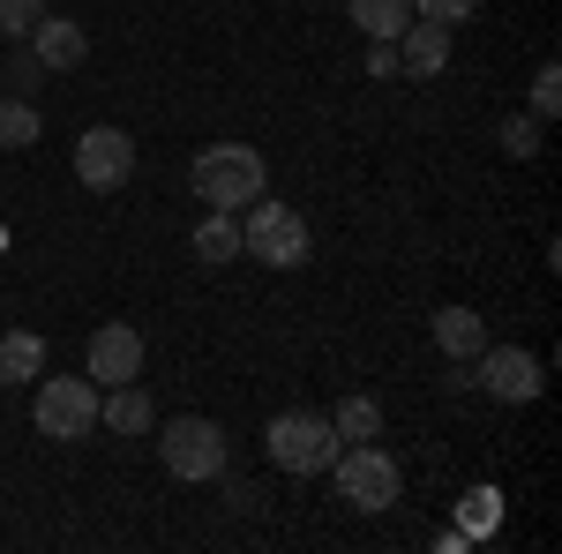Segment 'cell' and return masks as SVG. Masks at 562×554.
<instances>
[{"mask_svg":"<svg viewBox=\"0 0 562 554\" xmlns=\"http://www.w3.org/2000/svg\"><path fill=\"white\" fill-rule=\"evenodd\" d=\"M262 150L256 143H211L195 166H188V188H195V203H211V211H248L262 195Z\"/></svg>","mask_w":562,"mask_h":554,"instance_id":"1","label":"cell"},{"mask_svg":"<svg viewBox=\"0 0 562 554\" xmlns=\"http://www.w3.org/2000/svg\"><path fill=\"white\" fill-rule=\"evenodd\" d=\"M240 256L270 262V270H301L307 262V217L293 211V203H248V217H240Z\"/></svg>","mask_w":562,"mask_h":554,"instance_id":"2","label":"cell"},{"mask_svg":"<svg viewBox=\"0 0 562 554\" xmlns=\"http://www.w3.org/2000/svg\"><path fill=\"white\" fill-rule=\"evenodd\" d=\"M158 465L173 472V479H225V427L217 420H195V412H180V420L158 427Z\"/></svg>","mask_w":562,"mask_h":554,"instance_id":"3","label":"cell"},{"mask_svg":"<svg viewBox=\"0 0 562 554\" xmlns=\"http://www.w3.org/2000/svg\"><path fill=\"white\" fill-rule=\"evenodd\" d=\"M262 450H270V465L278 472H330V457H338V427L323 420V412H278L270 420V434H262Z\"/></svg>","mask_w":562,"mask_h":554,"instance_id":"4","label":"cell"},{"mask_svg":"<svg viewBox=\"0 0 562 554\" xmlns=\"http://www.w3.org/2000/svg\"><path fill=\"white\" fill-rule=\"evenodd\" d=\"M330 472H338V495H346L352 510H397V457L390 450H375V442H346L338 457H330Z\"/></svg>","mask_w":562,"mask_h":554,"instance_id":"5","label":"cell"},{"mask_svg":"<svg viewBox=\"0 0 562 554\" xmlns=\"http://www.w3.org/2000/svg\"><path fill=\"white\" fill-rule=\"evenodd\" d=\"M38 434L45 442H83V434H98V383L90 375H45L38 383Z\"/></svg>","mask_w":562,"mask_h":554,"instance_id":"6","label":"cell"},{"mask_svg":"<svg viewBox=\"0 0 562 554\" xmlns=\"http://www.w3.org/2000/svg\"><path fill=\"white\" fill-rule=\"evenodd\" d=\"M473 383L495 397V405H532L540 397V360L525 352V344H480V360H473Z\"/></svg>","mask_w":562,"mask_h":554,"instance_id":"7","label":"cell"},{"mask_svg":"<svg viewBox=\"0 0 562 554\" xmlns=\"http://www.w3.org/2000/svg\"><path fill=\"white\" fill-rule=\"evenodd\" d=\"M76 180L83 188H128L135 180V135L128 128H83L76 135Z\"/></svg>","mask_w":562,"mask_h":554,"instance_id":"8","label":"cell"},{"mask_svg":"<svg viewBox=\"0 0 562 554\" xmlns=\"http://www.w3.org/2000/svg\"><path fill=\"white\" fill-rule=\"evenodd\" d=\"M143 352H150V344H143L135 323H105V330L90 338V383H98V389L135 383V375H143Z\"/></svg>","mask_w":562,"mask_h":554,"instance_id":"9","label":"cell"},{"mask_svg":"<svg viewBox=\"0 0 562 554\" xmlns=\"http://www.w3.org/2000/svg\"><path fill=\"white\" fill-rule=\"evenodd\" d=\"M31 53H38V68L68 76V68H83V60H90V38H83V23H76V15H38Z\"/></svg>","mask_w":562,"mask_h":554,"instance_id":"10","label":"cell"},{"mask_svg":"<svg viewBox=\"0 0 562 554\" xmlns=\"http://www.w3.org/2000/svg\"><path fill=\"white\" fill-rule=\"evenodd\" d=\"M442 60H450V31H442V23L420 15V23L397 31V76H420V83H428V76H442Z\"/></svg>","mask_w":562,"mask_h":554,"instance_id":"11","label":"cell"},{"mask_svg":"<svg viewBox=\"0 0 562 554\" xmlns=\"http://www.w3.org/2000/svg\"><path fill=\"white\" fill-rule=\"evenodd\" d=\"M435 344H442V360L473 368V360H480V344H487V323H480L473 307H442V315H435Z\"/></svg>","mask_w":562,"mask_h":554,"instance_id":"12","label":"cell"},{"mask_svg":"<svg viewBox=\"0 0 562 554\" xmlns=\"http://www.w3.org/2000/svg\"><path fill=\"white\" fill-rule=\"evenodd\" d=\"M98 420L113 427V434H150L158 412H150V397H143L135 383H113V397H98Z\"/></svg>","mask_w":562,"mask_h":554,"instance_id":"13","label":"cell"},{"mask_svg":"<svg viewBox=\"0 0 562 554\" xmlns=\"http://www.w3.org/2000/svg\"><path fill=\"white\" fill-rule=\"evenodd\" d=\"M38 375H45V338L8 330V338H0V383H38Z\"/></svg>","mask_w":562,"mask_h":554,"instance_id":"14","label":"cell"},{"mask_svg":"<svg viewBox=\"0 0 562 554\" xmlns=\"http://www.w3.org/2000/svg\"><path fill=\"white\" fill-rule=\"evenodd\" d=\"M346 15L368 38H397V31L413 23V0H346Z\"/></svg>","mask_w":562,"mask_h":554,"instance_id":"15","label":"cell"},{"mask_svg":"<svg viewBox=\"0 0 562 554\" xmlns=\"http://www.w3.org/2000/svg\"><path fill=\"white\" fill-rule=\"evenodd\" d=\"M240 256V217L233 211H211L195 225V262H233Z\"/></svg>","mask_w":562,"mask_h":554,"instance_id":"16","label":"cell"},{"mask_svg":"<svg viewBox=\"0 0 562 554\" xmlns=\"http://www.w3.org/2000/svg\"><path fill=\"white\" fill-rule=\"evenodd\" d=\"M330 427H338V442H375V434H383V405H375V397H338Z\"/></svg>","mask_w":562,"mask_h":554,"instance_id":"17","label":"cell"},{"mask_svg":"<svg viewBox=\"0 0 562 554\" xmlns=\"http://www.w3.org/2000/svg\"><path fill=\"white\" fill-rule=\"evenodd\" d=\"M38 143V105L15 90V98H0V150H31Z\"/></svg>","mask_w":562,"mask_h":554,"instance_id":"18","label":"cell"},{"mask_svg":"<svg viewBox=\"0 0 562 554\" xmlns=\"http://www.w3.org/2000/svg\"><path fill=\"white\" fill-rule=\"evenodd\" d=\"M540 135H548L540 113H510V121H503V150H510V158H540Z\"/></svg>","mask_w":562,"mask_h":554,"instance_id":"19","label":"cell"},{"mask_svg":"<svg viewBox=\"0 0 562 554\" xmlns=\"http://www.w3.org/2000/svg\"><path fill=\"white\" fill-rule=\"evenodd\" d=\"M532 113H540V121L562 113V68L555 60H540V76H532Z\"/></svg>","mask_w":562,"mask_h":554,"instance_id":"20","label":"cell"},{"mask_svg":"<svg viewBox=\"0 0 562 554\" xmlns=\"http://www.w3.org/2000/svg\"><path fill=\"white\" fill-rule=\"evenodd\" d=\"M38 31V0H0V38H31Z\"/></svg>","mask_w":562,"mask_h":554,"instance_id":"21","label":"cell"},{"mask_svg":"<svg viewBox=\"0 0 562 554\" xmlns=\"http://www.w3.org/2000/svg\"><path fill=\"white\" fill-rule=\"evenodd\" d=\"M413 15H428V23H442V31H458V23L473 15V0H413Z\"/></svg>","mask_w":562,"mask_h":554,"instance_id":"22","label":"cell"},{"mask_svg":"<svg viewBox=\"0 0 562 554\" xmlns=\"http://www.w3.org/2000/svg\"><path fill=\"white\" fill-rule=\"evenodd\" d=\"M368 76H375V83H390V76H397V38H375V45H368Z\"/></svg>","mask_w":562,"mask_h":554,"instance_id":"23","label":"cell"},{"mask_svg":"<svg viewBox=\"0 0 562 554\" xmlns=\"http://www.w3.org/2000/svg\"><path fill=\"white\" fill-rule=\"evenodd\" d=\"M8 83H15V90L38 83V53H15V60H8Z\"/></svg>","mask_w":562,"mask_h":554,"instance_id":"24","label":"cell"}]
</instances>
